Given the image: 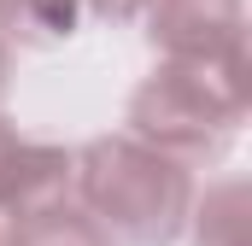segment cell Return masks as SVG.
<instances>
[{"instance_id":"5","label":"cell","mask_w":252,"mask_h":246,"mask_svg":"<svg viewBox=\"0 0 252 246\" xmlns=\"http://www.w3.org/2000/svg\"><path fill=\"white\" fill-rule=\"evenodd\" d=\"M82 18V0H0V30L18 35V41H64Z\"/></svg>"},{"instance_id":"6","label":"cell","mask_w":252,"mask_h":246,"mask_svg":"<svg viewBox=\"0 0 252 246\" xmlns=\"http://www.w3.org/2000/svg\"><path fill=\"white\" fill-rule=\"evenodd\" d=\"M82 12H94V18H129V12H141V0H82Z\"/></svg>"},{"instance_id":"7","label":"cell","mask_w":252,"mask_h":246,"mask_svg":"<svg viewBox=\"0 0 252 246\" xmlns=\"http://www.w3.org/2000/svg\"><path fill=\"white\" fill-rule=\"evenodd\" d=\"M0 88H6V35H0Z\"/></svg>"},{"instance_id":"1","label":"cell","mask_w":252,"mask_h":246,"mask_svg":"<svg viewBox=\"0 0 252 246\" xmlns=\"http://www.w3.org/2000/svg\"><path fill=\"white\" fill-rule=\"evenodd\" d=\"M70 182L82 193L88 217L129 246H158L170 241L188 217V176L170 153L147 147L141 135H118V141H94L76 153Z\"/></svg>"},{"instance_id":"2","label":"cell","mask_w":252,"mask_h":246,"mask_svg":"<svg viewBox=\"0 0 252 246\" xmlns=\"http://www.w3.org/2000/svg\"><path fill=\"white\" fill-rule=\"evenodd\" d=\"M247 106V64L235 53H211V59H170L153 70V82H141L129 123L147 147L170 153V158H211Z\"/></svg>"},{"instance_id":"4","label":"cell","mask_w":252,"mask_h":246,"mask_svg":"<svg viewBox=\"0 0 252 246\" xmlns=\"http://www.w3.org/2000/svg\"><path fill=\"white\" fill-rule=\"evenodd\" d=\"M6 246H112V235L88 217V211H70V205H35L24 217H12V235Z\"/></svg>"},{"instance_id":"3","label":"cell","mask_w":252,"mask_h":246,"mask_svg":"<svg viewBox=\"0 0 252 246\" xmlns=\"http://www.w3.org/2000/svg\"><path fill=\"white\" fill-rule=\"evenodd\" d=\"M153 41L170 59H211L241 47V0H153Z\"/></svg>"}]
</instances>
